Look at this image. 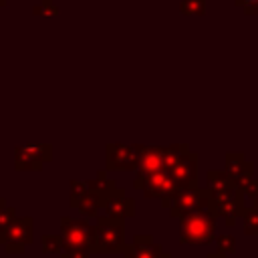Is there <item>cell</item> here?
<instances>
[{"instance_id":"cell-1","label":"cell","mask_w":258,"mask_h":258,"mask_svg":"<svg viewBox=\"0 0 258 258\" xmlns=\"http://www.w3.org/2000/svg\"><path fill=\"white\" fill-rule=\"evenodd\" d=\"M216 226L218 214L208 202L179 218V244H210L214 242Z\"/></svg>"},{"instance_id":"cell-2","label":"cell","mask_w":258,"mask_h":258,"mask_svg":"<svg viewBox=\"0 0 258 258\" xmlns=\"http://www.w3.org/2000/svg\"><path fill=\"white\" fill-rule=\"evenodd\" d=\"M60 236L64 242V250H79L87 254L95 252V226L83 218H60Z\"/></svg>"},{"instance_id":"cell-3","label":"cell","mask_w":258,"mask_h":258,"mask_svg":"<svg viewBox=\"0 0 258 258\" xmlns=\"http://www.w3.org/2000/svg\"><path fill=\"white\" fill-rule=\"evenodd\" d=\"M125 242V220L97 216L95 224V252L97 254H115L123 252Z\"/></svg>"},{"instance_id":"cell-4","label":"cell","mask_w":258,"mask_h":258,"mask_svg":"<svg viewBox=\"0 0 258 258\" xmlns=\"http://www.w3.org/2000/svg\"><path fill=\"white\" fill-rule=\"evenodd\" d=\"M198 153L191 151L187 143H181L179 151L173 155L169 165V173L175 181L177 191L198 187Z\"/></svg>"},{"instance_id":"cell-5","label":"cell","mask_w":258,"mask_h":258,"mask_svg":"<svg viewBox=\"0 0 258 258\" xmlns=\"http://www.w3.org/2000/svg\"><path fill=\"white\" fill-rule=\"evenodd\" d=\"M34 240V220L30 216H16L4 234H0V246L8 254H22Z\"/></svg>"},{"instance_id":"cell-6","label":"cell","mask_w":258,"mask_h":258,"mask_svg":"<svg viewBox=\"0 0 258 258\" xmlns=\"http://www.w3.org/2000/svg\"><path fill=\"white\" fill-rule=\"evenodd\" d=\"M52 159L50 143H24L14 149L16 171H40L46 161Z\"/></svg>"},{"instance_id":"cell-7","label":"cell","mask_w":258,"mask_h":258,"mask_svg":"<svg viewBox=\"0 0 258 258\" xmlns=\"http://www.w3.org/2000/svg\"><path fill=\"white\" fill-rule=\"evenodd\" d=\"M210 202V191L208 187H196V189H183V191H177L173 194L167 204H165V210H169V216L171 218H181L194 210H198L200 206L208 204Z\"/></svg>"},{"instance_id":"cell-8","label":"cell","mask_w":258,"mask_h":258,"mask_svg":"<svg viewBox=\"0 0 258 258\" xmlns=\"http://www.w3.org/2000/svg\"><path fill=\"white\" fill-rule=\"evenodd\" d=\"M210 204L214 208V212L218 214V218H224L228 226H234L238 218H242L246 214V198L242 194V189L234 187L232 191L228 194H222V196H216V198H210Z\"/></svg>"},{"instance_id":"cell-9","label":"cell","mask_w":258,"mask_h":258,"mask_svg":"<svg viewBox=\"0 0 258 258\" xmlns=\"http://www.w3.org/2000/svg\"><path fill=\"white\" fill-rule=\"evenodd\" d=\"M107 171H135L137 167V155L133 145L125 143H107L105 151Z\"/></svg>"},{"instance_id":"cell-10","label":"cell","mask_w":258,"mask_h":258,"mask_svg":"<svg viewBox=\"0 0 258 258\" xmlns=\"http://www.w3.org/2000/svg\"><path fill=\"white\" fill-rule=\"evenodd\" d=\"M169 252H163L161 244L155 242L151 234H135L123 250V258H169Z\"/></svg>"},{"instance_id":"cell-11","label":"cell","mask_w":258,"mask_h":258,"mask_svg":"<svg viewBox=\"0 0 258 258\" xmlns=\"http://www.w3.org/2000/svg\"><path fill=\"white\" fill-rule=\"evenodd\" d=\"M101 210H105V216H109V218L127 220V218L135 216V200L131 196H127L125 189L117 187V189H113L111 194L105 196V202H103Z\"/></svg>"},{"instance_id":"cell-12","label":"cell","mask_w":258,"mask_h":258,"mask_svg":"<svg viewBox=\"0 0 258 258\" xmlns=\"http://www.w3.org/2000/svg\"><path fill=\"white\" fill-rule=\"evenodd\" d=\"M224 171L232 177L238 189H242L248 181L254 179V163L244 157V153H226V167Z\"/></svg>"},{"instance_id":"cell-13","label":"cell","mask_w":258,"mask_h":258,"mask_svg":"<svg viewBox=\"0 0 258 258\" xmlns=\"http://www.w3.org/2000/svg\"><path fill=\"white\" fill-rule=\"evenodd\" d=\"M206 183H208L210 198L228 194V191H232L236 187V183L232 181V177L224 169H212V171H208L206 173Z\"/></svg>"},{"instance_id":"cell-14","label":"cell","mask_w":258,"mask_h":258,"mask_svg":"<svg viewBox=\"0 0 258 258\" xmlns=\"http://www.w3.org/2000/svg\"><path fill=\"white\" fill-rule=\"evenodd\" d=\"M103 202H105V196L103 194L93 191V189H87L75 204H71V208L79 210L87 218H97V212L103 208Z\"/></svg>"},{"instance_id":"cell-15","label":"cell","mask_w":258,"mask_h":258,"mask_svg":"<svg viewBox=\"0 0 258 258\" xmlns=\"http://www.w3.org/2000/svg\"><path fill=\"white\" fill-rule=\"evenodd\" d=\"M87 185H89V189L99 191V194H103V196H107V194H111L113 189H117V183H115L113 177H109V171H107V169L97 171V177L89 179Z\"/></svg>"},{"instance_id":"cell-16","label":"cell","mask_w":258,"mask_h":258,"mask_svg":"<svg viewBox=\"0 0 258 258\" xmlns=\"http://www.w3.org/2000/svg\"><path fill=\"white\" fill-rule=\"evenodd\" d=\"M40 250H42V254H56V256H60L62 250H64L62 236H56V234H44V236L40 238Z\"/></svg>"},{"instance_id":"cell-17","label":"cell","mask_w":258,"mask_h":258,"mask_svg":"<svg viewBox=\"0 0 258 258\" xmlns=\"http://www.w3.org/2000/svg\"><path fill=\"white\" fill-rule=\"evenodd\" d=\"M179 14L204 16L206 14V0H179Z\"/></svg>"},{"instance_id":"cell-18","label":"cell","mask_w":258,"mask_h":258,"mask_svg":"<svg viewBox=\"0 0 258 258\" xmlns=\"http://www.w3.org/2000/svg\"><path fill=\"white\" fill-rule=\"evenodd\" d=\"M214 242H216L218 254L230 256V254L236 252V238H234L232 234H220V236H214Z\"/></svg>"},{"instance_id":"cell-19","label":"cell","mask_w":258,"mask_h":258,"mask_svg":"<svg viewBox=\"0 0 258 258\" xmlns=\"http://www.w3.org/2000/svg\"><path fill=\"white\" fill-rule=\"evenodd\" d=\"M242 220H244V234L246 236H258V210L248 206Z\"/></svg>"},{"instance_id":"cell-20","label":"cell","mask_w":258,"mask_h":258,"mask_svg":"<svg viewBox=\"0 0 258 258\" xmlns=\"http://www.w3.org/2000/svg\"><path fill=\"white\" fill-rule=\"evenodd\" d=\"M69 187H71V194H69V206L71 204H75L87 189H89V185H87V181H79V179H71V183H69Z\"/></svg>"},{"instance_id":"cell-21","label":"cell","mask_w":258,"mask_h":258,"mask_svg":"<svg viewBox=\"0 0 258 258\" xmlns=\"http://www.w3.org/2000/svg\"><path fill=\"white\" fill-rule=\"evenodd\" d=\"M14 218H16V210L12 206H4L0 210V234H4L8 230V226L14 222Z\"/></svg>"},{"instance_id":"cell-22","label":"cell","mask_w":258,"mask_h":258,"mask_svg":"<svg viewBox=\"0 0 258 258\" xmlns=\"http://www.w3.org/2000/svg\"><path fill=\"white\" fill-rule=\"evenodd\" d=\"M32 12L34 14H44V16H54V14H58V8L52 4V0H40V4L34 6Z\"/></svg>"},{"instance_id":"cell-23","label":"cell","mask_w":258,"mask_h":258,"mask_svg":"<svg viewBox=\"0 0 258 258\" xmlns=\"http://www.w3.org/2000/svg\"><path fill=\"white\" fill-rule=\"evenodd\" d=\"M234 2L244 10V14H258V0H234Z\"/></svg>"},{"instance_id":"cell-24","label":"cell","mask_w":258,"mask_h":258,"mask_svg":"<svg viewBox=\"0 0 258 258\" xmlns=\"http://www.w3.org/2000/svg\"><path fill=\"white\" fill-rule=\"evenodd\" d=\"M91 254L87 252H79V250H62V254L58 258H89Z\"/></svg>"},{"instance_id":"cell-25","label":"cell","mask_w":258,"mask_h":258,"mask_svg":"<svg viewBox=\"0 0 258 258\" xmlns=\"http://www.w3.org/2000/svg\"><path fill=\"white\" fill-rule=\"evenodd\" d=\"M250 206H252V208H256V210H258V194H256V196H254V198H252V200H250Z\"/></svg>"},{"instance_id":"cell-26","label":"cell","mask_w":258,"mask_h":258,"mask_svg":"<svg viewBox=\"0 0 258 258\" xmlns=\"http://www.w3.org/2000/svg\"><path fill=\"white\" fill-rule=\"evenodd\" d=\"M206 258H226V256L224 254H218V252H210Z\"/></svg>"},{"instance_id":"cell-27","label":"cell","mask_w":258,"mask_h":258,"mask_svg":"<svg viewBox=\"0 0 258 258\" xmlns=\"http://www.w3.org/2000/svg\"><path fill=\"white\" fill-rule=\"evenodd\" d=\"M4 206H8V204H6V200H4V198H0V210H2Z\"/></svg>"},{"instance_id":"cell-28","label":"cell","mask_w":258,"mask_h":258,"mask_svg":"<svg viewBox=\"0 0 258 258\" xmlns=\"http://www.w3.org/2000/svg\"><path fill=\"white\" fill-rule=\"evenodd\" d=\"M169 258H171V256H169Z\"/></svg>"}]
</instances>
